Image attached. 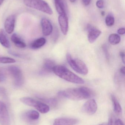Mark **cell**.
<instances>
[{"instance_id":"obj_1","label":"cell","mask_w":125,"mask_h":125,"mask_svg":"<svg viewBox=\"0 0 125 125\" xmlns=\"http://www.w3.org/2000/svg\"><path fill=\"white\" fill-rule=\"evenodd\" d=\"M58 95L75 101L88 99L93 97L94 93L91 90L86 87L70 88L59 92Z\"/></svg>"},{"instance_id":"obj_2","label":"cell","mask_w":125,"mask_h":125,"mask_svg":"<svg viewBox=\"0 0 125 125\" xmlns=\"http://www.w3.org/2000/svg\"><path fill=\"white\" fill-rule=\"evenodd\" d=\"M53 72L59 78L69 82L78 84H82L85 82L83 79L63 65H55L53 69Z\"/></svg>"},{"instance_id":"obj_3","label":"cell","mask_w":125,"mask_h":125,"mask_svg":"<svg viewBox=\"0 0 125 125\" xmlns=\"http://www.w3.org/2000/svg\"><path fill=\"white\" fill-rule=\"evenodd\" d=\"M24 4L28 7L35 9L48 15H52L53 11L49 4L43 0H24Z\"/></svg>"},{"instance_id":"obj_4","label":"cell","mask_w":125,"mask_h":125,"mask_svg":"<svg viewBox=\"0 0 125 125\" xmlns=\"http://www.w3.org/2000/svg\"><path fill=\"white\" fill-rule=\"evenodd\" d=\"M23 103L34 107L42 114H46L50 111V107L46 104L29 97H23L20 99Z\"/></svg>"},{"instance_id":"obj_5","label":"cell","mask_w":125,"mask_h":125,"mask_svg":"<svg viewBox=\"0 0 125 125\" xmlns=\"http://www.w3.org/2000/svg\"><path fill=\"white\" fill-rule=\"evenodd\" d=\"M66 58L70 67L76 73L82 75L88 74L89 72L88 68L83 62L78 59H73L69 53L67 54Z\"/></svg>"},{"instance_id":"obj_6","label":"cell","mask_w":125,"mask_h":125,"mask_svg":"<svg viewBox=\"0 0 125 125\" xmlns=\"http://www.w3.org/2000/svg\"><path fill=\"white\" fill-rule=\"evenodd\" d=\"M8 72L12 76L14 85L17 87H20L24 83V78L22 71L16 65H10L7 68Z\"/></svg>"},{"instance_id":"obj_7","label":"cell","mask_w":125,"mask_h":125,"mask_svg":"<svg viewBox=\"0 0 125 125\" xmlns=\"http://www.w3.org/2000/svg\"><path fill=\"white\" fill-rule=\"evenodd\" d=\"M9 115L6 104L0 101V125H10Z\"/></svg>"},{"instance_id":"obj_8","label":"cell","mask_w":125,"mask_h":125,"mask_svg":"<svg viewBox=\"0 0 125 125\" xmlns=\"http://www.w3.org/2000/svg\"><path fill=\"white\" fill-rule=\"evenodd\" d=\"M97 108V104L96 101L94 99H90L84 103L81 110L83 113L91 115L96 112Z\"/></svg>"},{"instance_id":"obj_9","label":"cell","mask_w":125,"mask_h":125,"mask_svg":"<svg viewBox=\"0 0 125 125\" xmlns=\"http://www.w3.org/2000/svg\"><path fill=\"white\" fill-rule=\"evenodd\" d=\"M87 30L89 33L88 35V40L91 43H94L102 33L100 30L91 25H87Z\"/></svg>"},{"instance_id":"obj_10","label":"cell","mask_w":125,"mask_h":125,"mask_svg":"<svg viewBox=\"0 0 125 125\" xmlns=\"http://www.w3.org/2000/svg\"><path fill=\"white\" fill-rule=\"evenodd\" d=\"M58 22L62 33L64 35H67L69 29V21L68 15L65 14L59 15Z\"/></svg>"},{"instance_id":"obj_11","label":"cell","mask_w":125,"mask_h":125,"mask_svg":"<svg viewBox=\"0 0 125 125\" xmlns=\"http://www.w3.org/2000/svg\"><path fill=\"white\" fill-rule=\"evenodd\" d=\"M15 17L14 15L9 16L4 22V27L5 31L9 34L14 31L15 25Z\"/></svg>"},{"instance_id":"obj_12","label":"cell","mask_w":125,"mask_h":125,"mask_svg":"<svg viewBox=\"0 0 125 125\" xmlns=\"http://www.w3.org/2000/svg\"><path fill=\"white\" fill-rule=\"evenodd\" d=\"M43 34L45 36H48L52 33L53 27L51 22L48 19L43 18L41 21Z\"/></svg>"},{"instance_id":"obj_13","label":"cell","mask_w":125,"mask_h":125,"mask_svg":"<svg viewBox=\"0 0 125 125\" xmlns=\"http://www.w3.org/2000/svg\"><path fill=\"white\" fill-rule=\"evenodd\" d=\"M78 122V120L73 118L61 117L56 119L53 125H74Z\"/></svg>"},{"instance_id":"obj_14","label":"cell","mask_w":125,"mask_h":125,"mask_svg":"<svg viewBox=\"0 0 125 125\" xmlns=\"http://www.w3.org/2000/svg\"><path fill=\"white\" fill-rule=\"evenodd\" d=\"M11 39L15 45L17 47L23 48L26 47L25 43L17 34H13L11 36Z\"/></svg>"},{"instance_id":"obj_15","label":"cell","mask_w":125,"mask_h":125,"mask_svg":"<svg viewBox=\"0 0 125 125\" xmlns=\"http://www.w3.org/2000/svg\"><path fill=\"white\" fill-rule=\"evenodd\" d=\"M39 113L34 110H29L24 114V117L29 121L37 120L39 117Z\"/></svg>"},{"instance_id":"obj_16","label":"cell","mask_w":125,"mask_h":125,"mask_svg":"<svg viewBox=\"0 0 125 125\" xmlns=\"http://www.w3.org/2000/svg\"><path fill=\"white\" fill-rule=\"evenodd\" d=\"M0 43L1 45L6 48H9L10 47V44L9 39L3 29H0Z\"/></svg>"},{"instance_id":"obj_17","label":"cell","mask_w":125,"mask_h":125,"mask_svg":"<svg viewBox=\"0 0 125 125\" xmlns=\"http://www.w3.org/2000/svg\"><path fill=\"white\" fill-rule=\"evenodd\" d=\"M55 62L50 59L45 60L43 66V71L45 73H50L53 71V69L55 67Z\"/></svg>"},{"instance_id":"obj_18","label":"cell","mask_w":125,"mask_h":125,"mask_svg":"<svg viewBox=\"0 0 125 125\" xmlns=\"http://www.w3.org/2000/svg\"><path fill=\"white\" fill-rule=\"evenodd\" d=\"M111 98L114 112L117 115H120L122 114V110L119 103L114 95H112Z\"/></svg>"},{"instance_id":"obj_19","label":"cell","mask_w":125,"mask_h":125,"mask_svg":"<svg viewBox=\"0 0 125 125\" xmlns=\"http://www.w3.org/2000/svg\"><path fill=\"white\" fill-rule=\"evenodd\" d=\"M46 40L45 38L42 37L34 40L32 43L31 47L33 49H38L42 47L46 43Z\"/></svg>"},{"instance_id":"obj_20","label":"cell","mask_w":125,"mask_h":125,"mask_svg":"<svg viewBox=\"0 0 125 125\" xmlns=\"http://www.w3.org/2000/svg\"><path fill=\"white\" fill-rule=\"evenodd\" d=\"M56 9H63L68 12V6L66 0H54Z\"/></svg>"},{"instance_id":"obj_21","label":"cell","mask_w":125,"mask_h":125,"mask_svg":"<svg viewBox=\"0 0 125 125\" xmlns=\"http://www.w3.org/2000/svg\"><path fill=\"white\" fill-rule=\"evenodd\" d=\"M108 40L110 44L115 45L119 43L121 40V38L118 34H112L109 37Z\"/></svg>"},{"instance_id":"obj_22","label":"cell","mask_w":125,"mask_h":125,"mask_svg":"<svg viewBox=\"0 0 125 125\" xmlns=\"http://www.w3.org/2000/svg\"><path fill=\"white\" fill-rule=\"evenodd\" d=\"M40 99L45 102V103H46L52 107H55L56 106L57 104V101L56 99L54 98H40Z\"/></svg>"},{"instance_id":"obj_23","label":"cell","mask_w":125,"mask_h":125,"mask_svg":"<svg viewBox=\"0 0 125 125\" xmlns=\"http://www.w3.org/2000/svg\"><path fill=\"white\" fill-rule=\"evenodd\" d=\"M114 18L111 14H109L106 18L105 23L106 25L111 27L114 25Z\"/></svg>"},{"instance_id":"obj_24","label":"cell","mask_w":125,"mask_h":125,"mask_svg":"<svg viewBox=\"0 0 125 125\" xmlns=\"http://www.w3.org/2000/svg\"><path fill=\"white\" fill-rule=\"evenodd\" d=\"M16 61L12 58L7 57H0V63L3 64H11L14 63Z\"/></svg>"},{"instance_id":"obj_25","label":"cell","mask_w":125,"mask_h":125,"mask_svg":"<svg viewBox=\"0 0 125 125\" xmlns=\"http://www.w3.org/2000/svg\"><path fill=\"white\" fill-rule=\"evenodd\" d=\"M102 49L103 50V52L105 53L106 58L107 60H109L110 58V56H109V53L108 51V47L107 45L106 44H104L102 46Z\"/></svg>"},{"instance_id":"obj_26","label":"cell","mask_w":125,"mask_h":125,"mask_svg":"<svg viewBox=\"0 0 125 125\" xmlns=\"http://www.w3.org/2000/svg\"><path fill=\"white\" fill-rule=\"evenodd\" d=\"M0 96L4 98L7 97L6 90L3 87L0 86Z\"/></svg>"},{"instance_id":"obj_27","label":"cell","mask_w":125,"mask_h":125,"mask_svg":"<svg viewBox=\"0 0 125 125\" xmlns=\"http://www.w3.org/2000/svg\"><path fill=\"white\" fill-rule=\"evenodd\" d=\"M96 6L99 9H102L104 7V1L103 0H98L96 3Z\"/></svg>"},{"instance_id":"obj_28","label":"cell","mask_w":125,"mask_h":125,"mask_svg":"<svg viewBox=\"0 0 125 125\" xmlns=\"http://www.w3.org/2000/svg\"><path fill=\"white\" fill-rule=\"evenodd\" d=\"M111 125H125L123 122L119 119H115L114 122Z\"/></svg>"},{"instance_id":"obj_29","label":"cell","mask_w":125,"mask_h":125,"mask_svg":"<svg viewBox=\"0 0 125 125\" xmlns=\"http://www.w3.org/2000/svg\"><path fill=\"white\" fill-rule=\"evenodd\" d=\"M117 33L120 35H123L125 33V28H120L117 30Z\"/></svg>"},{"instance_id":"obj_30","label":"cell","mask_w":125,"mask_h":125,"mask_svg":"<svg viewBox=\"0 0 125 125\" xmlns=\"http://www.w3.org/2000/svg\"><path fill=\"white\" fill-rule=\"evenodd\" d=\"M121 58H122V61L125 64V52L123 51H121L120 53Z\"/></svg>"},{"instance_id":"obj_31","label":"cell","mask_w":125,"mask_h":125,"mask_svg":"<svg viewBox=\"0 0 125 125\" xmlns=\"http://www.w3.org/2000/svg\"><path fill=\"white\" fill-rule=\"evenodd\" d=\"M83 4L85 6H87L89 5L91 2V0H82Z\"/></svg>"},{"instance_id":"obj_32","label":"cell","mask_w":125,"mask_h":125,"mask_svg":"<svg viewBox=\"0 0 125 125\" xmlns=\"http://www.w3.org/2000/svg\"><path fill=\"white\" fill-rule=\"evenodd\" d=\"M120 72L121 73L123 74V75H125V67H123L121 68V69H120Z\"/></svg>"},{"instance_id":"obj_33","label":"cell","mask_w":125,"mask_h":125,"mask_svg":"<svg viewBox=\"0 0 125 125\" xmlns=\"http://www.w3.org/2000/svg\"><path fill=\"white\" fill-rule=\"evenodd\" d=\"M4 71L3 69L0 68V75H4Z\"/></svg>"},{"instance_id":"obj_34","label":"cell","mask_w":125,"mask_h":125,"mask_svg":"<svg viewBox=\"0 0 125 125\" xmlns=\"http://www.w3.org/2000/svg\"><path fill=\"white\" fill-rule=\"evenodd\" d=\"M5 80V76L4 75H0V82L3 81Z\"/></svg>"},{"instance_id":"obj_35","label":"cell","mask_w":125,"mask_h":125,"mask_svg":"<svg viewBox=\"0 0 125 125\" xmlns=\"http://www.w3.org/2000/svg\"><path fill=\"white\" fill-rule=\"evenodd\" d=\"M101 14L102 16H104V15H105V12L103 11H102L101 12Z\"/></svg>"},{"instance_id":"obj_36","label":"cell","mask_w":125,"mask_h":125,"mask_svg":"<svg viewBox=\"0 0 125 125\" xmlns=\"http://www.w3.org/2000/svg\"><path fill=\"white\" fill-rule=\"evenodd\" d=\"M4 0H0V6L1 5L3 2L4 1Z\"/></svg>"},{"instance_id":"obj_37","label":"cell","mask_w":125,"mask_h":125,"mask_svg":"<svg viewBox=\"0 0 125 125\" xmlns=\"http://www.w3.org/2000/svg\"><path fill=\"white\" fill-rule=\"evenodd\" d=\"M69 0L72 3H74V2H75L76 1V0Z\"/></svg>"},{"instance_id":"obj_38","label":"cell","mask_w":125,"mask_h":125,"mask_svg":"<svg viewBox=\"0 0 125 125\" xmlns=\"http://www.w3.org/2000/svg\"><path fill=\"white\" fill-rule=\"evenodd\" d=\"M98 125H108V124L106 123H103Z\"/></svg>"}]
</instances>
